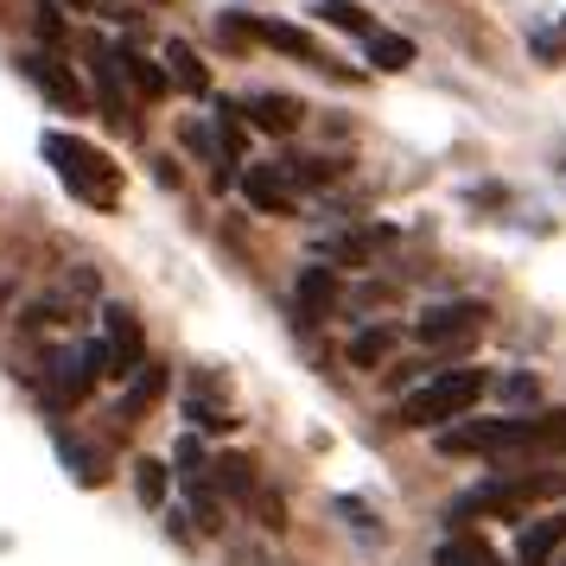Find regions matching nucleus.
Instances as JSON below:
<instances>
[{
  "label": "nucleus",
  "instance_id": "15",
  "mask_svg": "<svg viewBox=\"0 0 566 566\" xmlns=\"http://www.w3.org/2000/svg\"><path fill=\"white\" fill-rule=\"evenodd\" d=\"M210 484H217V490H230L235 503H255V496H261L255 464H249V459H235V452H223V459L210 464Z\"/></svg>",
  "mask_w": 566,
  "mask_h": 566
},
{
  "label": "nucleus",
  "instance_id": "5",
  "mask_svg": "<svg viewBox=\"0 0 566 566\" xmlns=\"http://www.w3.org/2000/svg\"><path fill=\"white\" fill-rule=\"evenodd\" d=\"M20 77L39 83V90H45V103L64 108V115H90V108H96V96L77 83V71H71V64H57L52 52H20Z\"/></svg>",
  "mask_w": 566,
  "mask_h": 566
},
{
  "label": "nucleus",
  "instance_id": "8",
  "mask_svg": "<svg viewBox=\"0 0 566 566\" xmlns=\"http://www.w3.org/2000/svg\"><path fill=\"white\" fill-rule=\"evenodd\" d=\"M242 27H249V39H261V45H274V52L300 57V64H312V71H337V57L312 39V32L286 27V20H255V13H242Z\"/></svg>",
  "mask_w": 566,
  "mask_h": 566
},
{
  "label": "nucleus",
  "instance_id": "7",
  "mask_svg": "<svg viewBox=\"0 0 566 566\" xmlns=\"http://www.w3.org/2000/svg\"><path fill=\"white\" fill-rule=\"evenodd\" d=\"M103 344H108V376H115V382H134L140 363H147V337H140V325H134L128 306L103 312Z\"/></svg>",
  "mask_w": 566,
  "mask_h": 566
},
{
  "label": "nucleus",
  "instance_id": "18",
  "mask_svg": "<svg viewBox=\"0 0 566 566\" xmlns=\"http://www.w3.org/2000/svg\"><path fill=\"white\" fill-rule=\"evenodd\" d=\"M312 13H318L325 27H337V32H363V39L382 32V27H369V13H363L357 0H312Z\"/></svg>",
  "mask_w": 566,
  "mask_h": 566
},
{
  "label": "nucleus",
  "instance_id": "11",
  "mask_svg": "<svg viewBox=\"0 0 566 566\" xmlns=\"http://www.w3.org/2000/svg\"><path fill=\"white\" fill-rule=\"evenodd\" d=\"M242 198L261 210V217H293V185H286V172H274V166H242Z\"/></svg>",
  "mask_w": 566,
  "mask_h": 566
},
{
  "label": "nucleus",
  "instance_id": "22",
  "mask_svg": "<svg viewBox=\"0 0 566 566\" xmlns=\"http://www.w3.org/2000/svg\"><path fill=\"white\" fill-rule=\"evenodd\" d=\"M332 300H337L332 268H306V274H300V312H312V318H318V312L332 306Z\"/></svg>",
  "mask_w": 566,
  "mask_h": 566
},
{
  "label": "nucleus",
  "instance_id": "4",
  "mask_svg": "<svg viewBox=\"0 0 566 566\" xmlns=\"http://www.w3.org/2000/svg\"><path fill=\"white\" fill-rule=\"evenodd\" d=\"M96 382H103V376H96V363H90V344H64V350H52L45 369H39V388H45L52 408H77Z\"/></svg>",
  "mask_w": 566,
  "mask_h": 566
},
{
  "label": "nucleus",
  "instance_id": "10",
  "mask_svg": "<svg viewBox=\"0 0 566 566\" xmlns=\"http://www.w3.org/2000/svg\"><path fill=\"white\" fill-rule=\"evenodd\" d=\"M242 115H249V128H261V134H293L306 122V103L286 96V90H255V96L242 103Z\"/></svg>",
  "mask_w": 566,
  "mask_h": 566
},
{
  "label": "nucleus",
  "instance_id": "9",
  "mask_svg": "<svg viewBox=\"0 0 566 566\" xmlns=\"http://www.w3.org/2000/svg\"><path fill=\"white\" fill-rule=\"evenodd\" d=\"M484 318L490 312L478 306V300H452V306H433L413 332H420V344H439V350H446V344H471V337L484 332Z\"/></svg>",
  "mask_w": 566,
  "mask_h": 566
},
{
  "label": "nucleus",
  "instance_id": "26",
  "mask_svg": "<svg viewBox=\"0 0 566 566\" xmlns=\"http://www.w3.org/2000/svg\"><path fill=\"white\" fill-rule=\"evenodd\" d=\"M32 27H39V39H64V20H57V0H39V7H32Z\"/></svg>",
  "mask_w": 566,
  "mask_h": 566
},
{
  "label": "nucleus",
  "instance_id": "13",
  "mask_svg": "<svg viewBox=\"0 0 566 566\" xmlns=\"http://www.w3.org/2000/svg\"><path fill=\"white\" fill-rule=\"evenodd\" d=\"M560 541H566V510L528 522V528H522V541H515V566H547V554H554Z\"/></svg>",
  "mask_w": 566,
  "mask_h": 566
},
{
  "label": "nucleus",
  "instance_id": "12",
  "mask_svg": "<svg viewBox=\"0 0 566 566\" xmlns=\"http://www.w3.org/2000/svg\"><path fill=\"white\" fill-rule=\"evenodd\" d=\"M159 395H166V369H159V363H140V376L122 388V408H115V420H122V427L147 420V413L159 408Z\"/></svg>",
  "mask_w": 566,
  "mask_h": 566
},
{
  "label": "nucleus",
  "instance_id": "2",
  "mask_svg": "<svg viewBox=\"0 0 566 566\" xmlns=\"http://www.w3.org/2000/svg\"><path fill=\"white\" fill-rule=\"evenodd\" d=\"M39 147H45V159H52V172L64 179L71 198H83L90 210H115L122 205V166H115L103 147H90L83 134H64V128H52Z\"/></svg>",
  "mask_w": 566,
  "mask_h": 566
},
{
  "label": "nucleus",
  "instance_id": "25",
  "mask_svg": "<svg viewBox=\"0 0 566 566\" xmlns=\"http://www.w3.org/2000/svg\"><path fill=\"white\" fill-rule=\"evenodd\" d=\"M57 452H64V464H71V471H77V484H103V459H96V452H90V446H77V439H64V446H57Z\"/></svg>",
  "mask_w": 566,
  "mask_h": 566
},
{
  "label": "nucleus",
  "instance_id": "16",
  "mask_svg": "<svg viewBox=\"0 0 566 566\" xmlns=\"http://www.w3.org/2000/svg\"><path fill=\"white\" fill-rule=\"evenodd\" d=\"M122 77H128V90L140 96V103H159V96H166V71H159L154 57L122 52Z\"/></svg>",
  "mask_w": 566,
  "mask_h": 566
},
{
  "label": "nucleus",
  "instance_id": "14",
  "mask_svg": "<svg viewBox=\"0 0 566 566\" xmlns=\"http://www.w3.org/2000/svg\"><path fill=\"white\" fill-rule=\"evenodd\" d=\"M166 77L179 83L185 96H210V71H205V57L191 52L185 39H166Z\"/></svg>",
  "mask_w": 566,
  "mask_h": 566
},
{
  "label": "nucleus",
  "instance_id": "17",
  "mask_svg": "<svg viewBox=\"0 0 566 566\" xmlns=\"http://www.w3.org/2000/svg\"><path fill=\"white\" fill-rule=\"evenodd\" d=\"M363 52H369L376 71H408V64H413V45L401 39V32H369V39H363Z\"/></svg>",
  "mask_w": 566,
  "mask_h": 566
},
{
  "label": "nucleus",
  "instance_id": "6",
  "mask_svg": "<svg viewBox=\"0 0 566 566\" xmlns=\"http://www.w3.org/2000/svg\"><path fill=\"white\" fill-rule=\"evenodd\" d=\"M83 52H90V77H96V108H103V122H115V128H134V103H128V77H122V52H115L108 39H90Z\"/></svg>",
  "mask_w": 566,
  "mask_h": 566
},
{
  "label": "nucleus",
  "instance_id": "20",
  "mask_svg": "<svg viewBox=\"0 0 566 566\" xmlns=\"http://www.w3.org/2000/svg\"><path fill=\"white\" fill-rule=\"evenodd\" d=\"M433 566H496V554H490L484 541H471V535H446L439 554H433Z\"/></svg>",
  "mask_w": 566,
  "mask_h": 566
},
{
  "label": "nucleus",
  "instance_id": "19",
  "mask_svg": "<svg viewBox=\"0 0 566 566\" xmlns=\"http://www.w3.org/2000/svg\"><path fill=\"white\" fill-rule=\"evenodd\" d=\"M388 350H395V332H388V325H369V332H357L350 344H344V357L357 363V369H376Z\"/></svg>",
  "mask_w": 566,
  "mask_h": 566
},
{
  "label": "nucleus",
  "instance_id": "28",
  "mask_svg": "<svg viewBox=\"0 0 566 566\" xmlns=\"http://www.w3.org/2000/svg\"><path fill=\"white\" fill-rule=\"evenodd\" d=\"M71 7H90V13H108V0H71ZM115 20V13H108Z\"/></svg>",
  "mask_w": 566,
  "mask_h": 566
},
{
  "label": "nucleus",
  "instance_id": "23",
  "mask_svg": "<svg viewBox=\"0 0 566 566\" xmlns=\"http://www.w3.org/2000/svg\"><path fill=\"white\" fill-rule=\"evenodd\" d=\"M312 249H318V261H344V268H363V261H369V235H318Z\"/></svg>",
  "mask_w": 566,
  "mask_h": 566
},
{
  "label": "nucleus",
  "instance_id": "1",
  "mask_svg": "<svg viewBox=\"0 0 566 566\" xmlns=\"http://www.w3.org/2000/svg\"><path fill=\"white\" fill-rule=\"evenodd\" d=\"M566 413H496V420H459L439 433L446 459H528V452H560Z\"/></svg>",
  "mask_w": 566,
  "mask_h": 566
},
{
  "label": "nucleus",
  "instance_id": "27",
  "mask_svg": "<svg viewBox=\"0 0 566 566\" xmlns=\"http://www.w3.org/2000/svg\"><path fill=\"white\" fill-rule=\"evenodd\" d=\"M503 395H510V401H535L541 388H535V376H503Z\"/></svg>",
  "mask_w": 566,
  "mask_h": 566
},
{
  "label": "nucleus",
  "instance_id": "21",
  "mask_svg": "<svg viewBox=\"0 0 566 566\" xmlns=\"http://www.w3.org/2000/svg\"><path fill=\"white\" fill-rule=\"evenodd\" d=\"M185 420L198 427V433H230L235 420H230V408H217V401H205V388H191L185 395Z\"/></svg>",
  "mask_w": 566,
  "mask_h": 566
},
{
  "label": "nucleus",
  "instance_id": "24",
  "mask_svg": "<svg viewBox=\"0 0 566 566\" xmlns=\"http://www.w3.org/2000/svg\"><path fill=\"white\" fill-rule=\"evenodd\" d=\"M134 490H140V503H147V510H166V464L140 459V464H134Z\"/></svg>",
  "mask_w": 566,
  "mask_h": 566
},
{
  "label": "nucleus",
  "instance_id": "3",
  "mask_svg": "<svg viewBox=\"0 0 566 566\" xmlns=\"http://www.w3.org/2000/svg\"><path fill=\"white\" fill-rule=\"evenodd\" d=\"M490 388L484 369H439V376H427V382L413 388L408 401H401V427H459L464 413L478 408V395Z\"/></svg>",
  "mask_w": 566,
  "mask_h": 566
}]
</instances>
